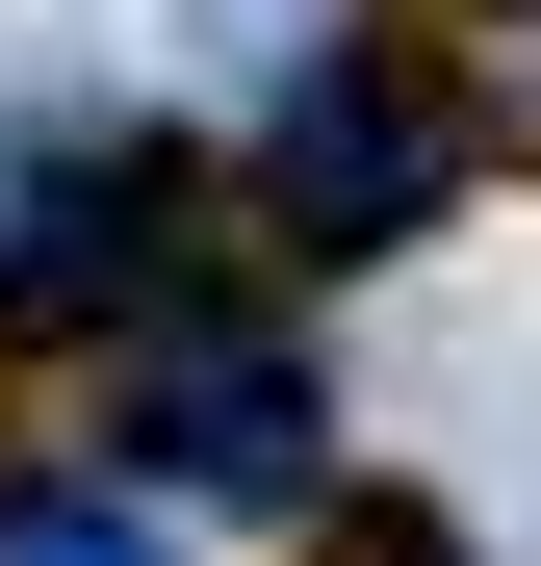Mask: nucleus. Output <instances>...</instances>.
Masks as SVG:
<instances>
[{"instance_id":"nucleus-3","label":"nucleus","mask_w":541,"mask_h":566,"mask_svg":"<svg viewBox=\"0 0 541 566\" xmlns=\"http://www.w3.org/2000/svg\"><path fill=\"white\" fill-rule=\"evenodd\" d=\"M180 129L129 104H27L0 129V335H155L180 310Z\"/></svg>"},{"instance_id":"nucleus-5","label":"nucleus","mask_w":541,"mask_h":566,"mask_svg":"<svg viewBox=\"0 0 541 566\" xmlns=\"http://www.w3.org/2000/svg\"><path fill=\"white\" fill-rule=\"evenodd\" d=\"M180 27H207V52H232V77H310V52H335V27H361V0H180Z\"/></svg>"},{"instance_id":"nucleus-6","label":"nucleus","mask_w":541,"mask_h":566,"mask_svg":"<svg viewBox=\"0 0 541 566\" xmlns=\"http://www.w3.org/2000/svg\"><path fill=\"white\" fill-rule=\"evenodd\" d=\"M310 566H465V541H438L413 490H335V541H310Z\"/></svg>"},{"instance_id":"nucleus-1","label":"nucleus","mask_w":541,"mask_h":566,"mask_svg":"<svg viewBox=\"0 0 541 566\" xmlns=\"http://www.w3.org/2000/svg\"><path fill=\"white\" fill-rule=\"evenodd\" d=\"M465 77H438L413 27H335L310 77H258V207H284V258H438V232H465Z\"/></svg>"},{"instance_id":"nucleus-4","label":"nucleus","mask_w":541,"mask_h":566,"mask_svg":"<svg viewBox=\"0 0 541 566\" xmlns=\"http://www.w3.org/2000/svg\"><path fill=\"white\" fill-rule=\"evenodd\" d=\"M0 566H180L155 490H104V463H0Z\"/></svg>"},{"instance_id":"nucleus-2","label":"nucleus","mask_w":541,"mask_h":566,"mask_svg":"<svg viewBox=\"0 0 541 566\" xmlns=\"http://www.w3.org/2000/svg\"><path fill=\"white\" fill-rule=\"evenodd\" d=\"M335 463V360L284 310H207L180 283L155 335H104V490H232V515H284Z\"/></svg>"}]
</instances>
